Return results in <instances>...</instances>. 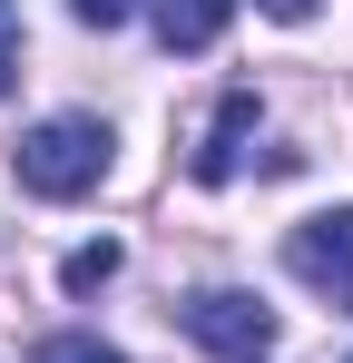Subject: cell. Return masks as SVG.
<instances>
[{
  "label": "cell",
  "mask_w": 353,
  "mask_h": 363,
  "mask_svg": "<svg viewBox=\"0 0 353 363\" xmlns=\"http://www.w3.org/2000/svg\"><path fill=\"white\" fill-rule=\"evenodd\" d=\"M99 177H108V128L99 118H40L20 138V186H30V196L69 206V196H89Z\"/></svg>",
  "instance_id": "obj_1"
},
{
  "label": "cell",
  "mask_w": 353,
  "mask_h": 363,
  "mask_svg": "<svg viewBox=\"0 0 353 363\" xmlns=\"http://www.w3.org/2000/svg\"><path fill=\"white\" fill-rule=\"evenodd\" d=\"M176 324H186L216 363H265V354H275V314H265L255 295H235V285L186 295V304H176Z\"/></svg>",
  "instance_id": "obj_2"
},
{
  "label": "cell",
  "mask_w": 353,
  "mask_h": 363,
  "mask_svg": "<svg viewBox=\"0 0 353 363\" xmlns=\"http://www.w3.org/2000/svg\"><path fill=\"white\" fill-rule=\"evenodd\" d=\"M285 265L314 285V295L334 304V314H353V206H324V216H304L285 236Z\"/></svg>",
  "instance_id": "obj_3"
},
{
  "label": "cell",
  "mask_w": 353,
  "mask_h": 363,
  "mask_svg": "<svg viewBox=\"0 0 353 363\" xmlns=\"http://www.w3.org/2000/svg\"><path fill=\"white\" fill-rule=\"evenodd\" d=\"M255 118H265V108H255V89H226V99H216V128H206V147L186 157V177H196V186H226L235 167H245V138H255Z\"/></svg>",
  "instance_id": "obj_4"
},
{
  "label": "cell",
  "mask_w": 353,
  "mask_h": 363,
  "mask_svg": "<svg viewBox=\"0 0 353 363\" xmlns=\"http://www.w3.org/2000/svg\"><path fill=\"white\" fill-rule=\"evenodd\" d=\"M226 20H235V0H157V40H167L176 60H186V50H216Z\"/></svg>",
  "instance_id": "obj_5"
},
{
  "label": "cell",
  "mask_w": 353,
  "mask_h": 363,
  "mask_svg": "<svg viewBox=\"0 0 353 363\" xmlns=\"http://www.w3.org/2000/svg\"><path fill=\"white\" fill-rule=\"evenodd\" d=\"M108 275H118V245H79V255L59 265V285H69V295H99Z\"/></svg>",
  "instance_id": "obj_6"
},
{
  "label": "cell",
  "mask_w": 353,
  "mask_h": 363,
  "mask_svg": "<svg viewBox=\"0 0 353 363\" xmlns=\"http://www.w3.org/2000/svg\"><path fill=\"white\" fill-rule=\"evenodd\" d=\"M40 363H128L118 344H99V334H50L40 344Z\"/></svg>",
  "instance_id": "obj_7"
},
{
  "label": "cell",
  "mask_w": 353,
  "mask_h": 363,
  "mask_svg": "<svg viewBox=\"0 0 353 363\" xmlns=\"http://www.w3.org/2000/svg\"><path fill=\"white\" fill-rule=\"evenodd\" d=\"M10 89H20V10L0 0V99H10Z\"/></svg>",
  "instance_id": "obj_8"
},
{
  "label": "cell",
  "mask_w": 353,
  "mask_h": 363,
  "mask_svg": "<svg viewBox=\"0 0 353 363\" xmlns=\"http://www.w3.org/2000/svg\"><path fill=\"white\" fill-rule=\"evenodd\" d=\"M69 20L79 30H118V20H138V0H69Z\"/></svg>",
  "instance_id": "obj_9"
},
{
  "label": "cell",
  "mask_w": 353,
  "mask_h": 363,
  "mask_svg": "<svg viewBox=\"0 0 353 363\" xmlns=\"http://www.w3.org/2000/svg\"><path fill=\"white\" fill-rule=\"evenodd\" d=\"M255 10H265V20H285V30H304V20H314L324 0H255Z\"/></svg>",
  "instance_id": "obj_10"
}]
</instances>
